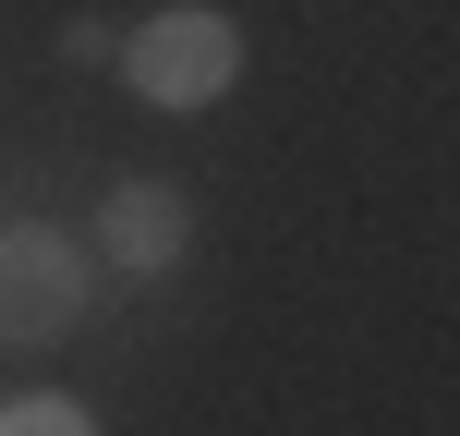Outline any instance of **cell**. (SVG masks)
Segmentation results:
<instances>
[{"instance_id":"6da1fadb","label":"cell","mask_w":460,"mask_h":436,"mask_svg":"<svg viewBox=\"0 0 460 436\" xmlns=\"http://www.w3.org/2000/svg\"><path fill=\"white\" fill-rule=\"evenodd\" d=\"M110 73L146 97V110L194 121V110H218V97L243 85V24H230L218 0H170V13H146L134 37L110 49Z\"/></svg>"},{"instance_id":"7a4b0ae2","label":"cell","mask_w":460,"mask_h":436,"mask_svg":"<svg viewBox=\"0 0 460 436\" xmlns=\"http://www.w3.org/2000/svg\"><path fill=\"white\" fill-rule=\"evenodd\" d=\"M85 303H97V254L73 230H49V218L0 230V351H61L85 327Z\"/></svg>"},{"instance_id":"3957f363","label":"cell","mask_w":460,"mask_h":436,"mask_svg":"<svg viewBox=\"0 0 460 436\" xmlns=\"http://www.w3.org/2000/svg\"><path fill=\"white\" fill-rule=\"evenodd\" d=\"M85 254L121 279V291H158V279L194 254V194H182V182H146V170H134V182H110V207H97V243H85Z\"/></svg>"},{"instance_id":"277c9868","label":"cell","mask_w":460,"mask_h":436,"mask_svg":"<svg viewBox=\"0 0 460 436\" xmlns=\"http://www.w3.org/2000/svg\"><path fill=\"white\" fill-rule=\"evenodd\" d=\"M0 436H97V413L61 388H24V400H0Z\"/></svg>"},{"instance_id":"5b68a950","label":"cell","mask_w":460,"mask_h":436,"mask_svg":"<svg viewBox=\"0 0 460 436\" xmlns=\"http://www.w3.org/2000/svg\"><path fill=\"white\" fill-rule=\"evenodd\" d=\"M110 49H121V24H110V13H73V24H61V61H73V73H97Z\"/></svg>"}]
</instances>
